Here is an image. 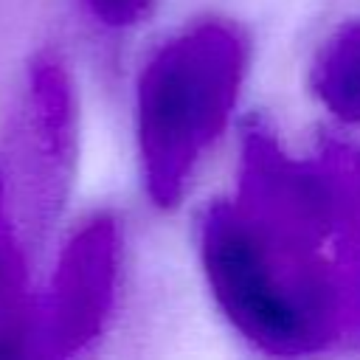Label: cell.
Masks as SVG:
<instances>
[{"label":"cell","mask_w":360,"mask_h":360,"mask_svg":"<svg viewBox=\"0 0 360 360\" xmlns=\"http://www.w3.org/2000/svg\"><path fill=\"white\" fill-rule=\"evenodd\" d=\"M197 245L214 301L256 349L360 343V146L329 135L290 155L250 118L236 191L205 205Z\"/></svg>","instance_id":"cell-1"},{"label":"cell","mask_w":360,"mask_h":360,"mask_svg":"<svg viewBox=\"0 0 360 360\" xmlns=\"http://www.w3.org/2000/svg\"><path fill=\"white\" fill-rule=\"evenodd\" d=\"M248 70V37L228 20H200L143 62L135 84L141 177L158 208L177 205L219 141Z\"/></svg>","instance_id":"cell-2"},{"label":"cell","mask_w":360,"mask_h":360,"mask_svg":"<svg viewBox=\"0 0 360 360\" xmlns=\"http://www.w3.org/2000/svg\"><path fill=\"white\" fill-rule=\"evenodd\" d=\"M8 163L14 214L31 236H45L68 205L79 163L76 84L53 51L37 53L25 70Z\"/></svg>","instance_id":"cell-3"},{"label":"cell","mask_w":360,"mask_h":360,"mask_svg":"<svg viewBox=\"0 0 360 360\" xmlns=\"http://www.w3.org/2000/svg\"><path fill=\"white\" fill-rule=\"evenodd\" d=\"M121 262V225L112 214H93L68 236L37 304V352L70 357L104 335L118 301Z\"/></svg>","instance_id":"cell-4"},{"label":"cell","mask_w":360,"mask_h":360,"mask_svg":"<svg viewBox=\"0 0 360 360\" xmlns=\"http://www.w3.org/2000/svg\"><path fill=\"white\" fill-rule=\"evenodd\" d=\"M312 96L349 127H360V17L335 28L309 65Z\"/></svg>","instance_id":"cell-5"},{"label":"cell","mask_w":360,"mask_h":360,"mask_svg":"<svg viewBox=\"0 0 360 360\" xmlns=\"http://www.w3.org/2000/svg\"><path fill=\"white\" fill-rule=\"evenodd\" d=\"M87 11L107 28L138 25L155 6V0H84Z\"/></svg>","instance_id":"cell-6"},{"label":"cell","mask_w":360,"mask_h":360,"mask_svg":"<svg viewBox=\"0 0 360 360\" xmlns=\"http://www.w3.org/2000/svg\"><path fill=\"white\" fill-rule=\"evenodd\" d=\"M14 236H20V233L14 231V222H11L8 214H6V188H3V177H0V250H3Z\"/></svg>","instance_id":"cell-7"}]
</instances>
